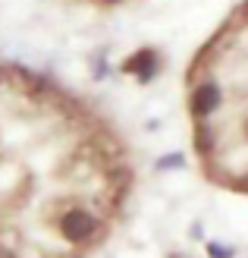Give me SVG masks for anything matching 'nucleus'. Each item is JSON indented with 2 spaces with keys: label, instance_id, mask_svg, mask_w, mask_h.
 I'll use <instances>...</instances> for the list:
<instances>
[{
  "label": "nucleus",
  "instance_id": "obj_1",
  "mask_svg": "<svg viewBox=\"0 0 248 258\" xmlns=\"http://www.w3.org/2000/svg\"><path fill=\"white\" fill-rule=\"evenodd\" d=\"M129 189L107 123L32 73L0 70V258H88Z\"/></svg>",
  "mask_w": 248,
  "mask_h": 258
},
{
  "label": "nucleus",
  "instance_id": "obj_2",
  "mask_svg": "<svg viewBox=\"0 0 248 258\" xmlns=\"http://www.w3.org/2000/svg\"><path fill=\"white\" fill-rule=\"evenodd\" d=\"M189 110L207 176L248 192V19L226 29L195 63Z\"/></svg>",
  "mask_w": 248,
  "mask_h": 258
}]
</instances>
